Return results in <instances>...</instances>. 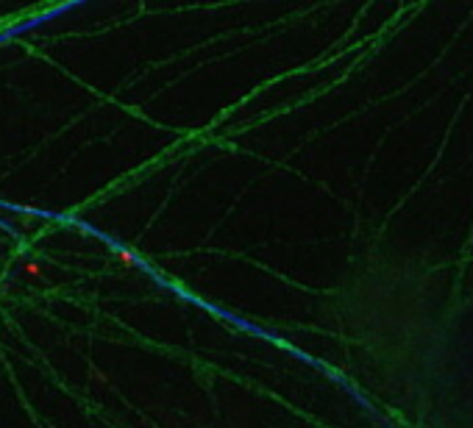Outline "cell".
Listing matches in <instances>:
<instances>
[{"label":"cell","mask_w":473,"mask_h":428,"mask_svg":"<svg viewBox=\"0 0 473 428\" xmlns=\"http://www.w3.org/2000/svg\"><path fill=\"white\" fill-rule=\"evenodd\" d=\"M114 261H117V264H123V267H128V270H131V267H139L142 261H139V256H136L134 250H126V247H114Z\"/></svg>","instance_id":"cell-1"},{"label":"cell","mask_w":473,"mask_h":428,"mask_svg":"<svg viewBox=\"0 0 473 428\" xmlns=\"http://www.w3.org/2000/svg\"><path fill=\"white\" fill-rule=\"evenodd\" d=\"M22 273L31 275V278H39V275H42V267L36 264V261H25V264H22Z\"/></svg>","instance_id":"cell-2"},{"label":"cell","mask_w":473,"mask_h":428,"mask_svg":"<svg viewBox=\"0 0 473 428\" xmlns=\"http://www.w3.org/2000/svg\"><path fill=\"white\" fill-rule=\"evenodd\" d=\"M89 375H92V381H98V384H100V381H106V378H103V372H98V370H92Z\"/></svg>","instance_id":"cell-3"}]
</instances>
